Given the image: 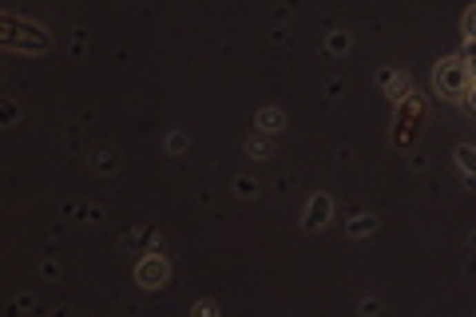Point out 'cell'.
<instances>
[{"mask_svg": "<svg viewBox=\"0 0 476 317\" xmlns=\"http://www.w3.org/2000/svg\"><path fill=\"white\" fill-rule=\"evenodd\" d=\"M437 88H441L444 95H464L468 92V68L460 60H444L441 68H437Z\"/></svg>", "mask_w": 476, "mask_h": 317, "instance_id": "6da1fadb", "label": "cell"}, {"mask_svg": "<svg viewBox=\"0 0 476 317\" xmlns=\"http://www.w3.org/2000/svg\"><path fill=\"white\" fill-rule=\"evenodd\" d=\"M258 123L266 127V131H278V123H282V111H262V115H258Z\"/></svg>", "mask_w": 476, "mask_h": 317, "instance_id": "277c9868", "label": "cell"}, {"mask_svg": "<svg viewBox=\"0 0 476 317\" xmlns=\"http://www.w3.org/2000/svg\"><path fill=\"white\" fill-rule=\"evenodd\" d=\"M326 214H330V203H326V198H314L306 218H310V226H321V222H326Z\"/></svg>", "mask_w": 476, "mask_h": 317, "instance_id": "3957f363", "label": "cell"}, {"mask_svg": "<svg viewBox=\"0 0 476 317\" xmlns=\"http://www.w3.org/2000/svg\"><path fill=\"white\" fill-rule=\"evenodd\" d=\"M369 226H373V218H357V222H353V230H357V234H365Z\"/></svg>", "mask_w": 476, "mask_h": 317, "instance_id": "8992f818", "label": "cell"}, {"mask_svg": "<svg viewBox=\"0 0 476 317\" xmlns=\"http://www.w3.org/2000/svg\"><path fill=\"white\" fill-rule=\"evenodd\" d=\"M468 103H473V111H476V88H473V92H468Z\"/></svg>", "mask_w": 476, "mask_h": 317, "instance_id": "ba28073f", "label": "cell"}, {"mask_svg": "<svg viewBox=\"0 0 476 317\" xmlns=\"http://www.w3.org/2000/svg\"><path fill=\"white\" fill-rule=\"evenodd\" d=\"M163 274H167V269H163V262H159V258H147V262L139 266V285H147V289H151V285L163 282Z\"/></svg>", "mask_w": 476, "mask_h": 317, "instance_id": "7a4b0ae2", "label": "cell"}, {"mask_svg": "<svg viewBox=\"0 0 476 317\" xmlns=\"http://www.w3.org/2000/svg\"><path fill=\"white\" fill-rule=\"evenodd\" d=\"M468 32H473V36H476V12L468 16Z\"/></svg>", "mask_w": 476, "mask_h": 317, "instance_id": "52a82bcc", "label": "cell"}, {"mask_svg": "<svg viewBox=\"0 0 476 317\" xmlns=\"http://www.w3.org/2000/svg\"><path fill=\"white\" fill-rule=\"evenodd\" d=\"M457 158H460V167H464V171H476V151H473V147H460Z\"/></svg>", "mask_w": 476, "mask_h": 317, "instance_id": "5b68a950", "label": "cell"}]
</instances>
